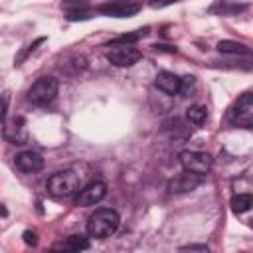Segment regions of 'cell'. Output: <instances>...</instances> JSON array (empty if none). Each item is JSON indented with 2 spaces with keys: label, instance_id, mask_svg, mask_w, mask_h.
<instances>
[{
  "label": "cell",
  "instance_id": "cell-1",
  "mask_svg": "<svg viewBox=\"0 0 253 253\" xmlns=\"http://www.w3.org/2000/svg\"><path fill=\"white\" fill-rule=\"evenodd\" d=\"M121 223V215L111 208H99L95 210L87 219V233L97 239L111 237Z\"/></svg>",
  "mask_w": 253,
  "mask_h": 253
},
{
  "label": "cell",
  "instance_id": "cell-10",
  "mask_svg": "<svg viewBox=\"0 0 253 253\" xmlns=\"http://www.w3.org/2000/svg\"><path fill=\"white\" fill-rule=\"evenodd\" d=\"M14 162H16V168L24 174H34L43 168V156L34 150H24V152L16 154Z\"/></svg>",
  "mask_w": 253,
  "mask_h": 253
},
{
  "label": "cell",
  "instance_id": "cell-8",
  "mask_svg": "<svg viewBox=\"0 0 253 253\" xmlns=\"http://www.w3.org/2000/svg\"><path fill=\"white\" fill-rule=\"evenodd\" d=\"M97 10L105 16H113V18H130V16L138 14L140 4L134 0H111V2L101 4Z\"/></svg>",
  "mask_w": 253,
  "mask_h": 253
},
{
  "label": "cell",
  "instance_id": "cell-20",
  "mask_svg": "<svg viewBox=\"0 0 253 253\" xmlns=\"http://www.w3.org/2000/svg\"><path fill=\"white\" fill-rule=\"evenodd\" d=\"M196 85V77L194 75H186V77H182L180 79V91L178 93H184V95H188L190 93V89Z\"/></svg>",
  "mask_w": 253,
  "mask_h": 253
},
{
  "label": "cell",
  "instance_id": "cell-15",
  "mask_svg": "<svg viewBox=\"0 0 253 253\" xmlns=\"http://www.w3.org/2000/svg\"><path fill=\"white\" fill-rule=\"evenodd\" d=\"M146 34H148V28H142V30H136V32H130V34H123V36H117L115 40H111L109 45H128V43H134V42L142 40Z\"/></svg>",
  "mask_w": 253,
  "mask_h": 253
},
{
  "label": "cell",
  "instance_id": "cell-11",
  "mask_svg": "<svg viewBox=\"0 0 253 253\" xmlns=\"http://www.w3.org/2000/svg\"><path fill=\"white\" fill-rule=\"evenodd\" d=\"M154 85L162 93H166V95H178V91H180V77L176 73H172V71H160L156 75V79H154Z\"/></svg>",
  "mask_w": 253,
  "mask_h": 253
},
{
  "label": "cell",
  "instance_id": "cell-16",
  "mask_svg": "<svg viewBox=\"0 0 253 253\" xmlns=\"http://www.w3.org/2000/svg\"><path fill=\"white\" fill-rule=\"evenodd\" d=\"M186 119H188L192 125H196V126L204 125L206 119H208V109H206V105H192V107H188Z\"/></svg>",
  "mask_w": 253,
  "mask_h": 253
},
{
  "label": "cell",
  "instance_id": "cell-13",
  "mask_svg": "<svg viewBox=\"0 0 253 253\" xmlns=\"http://www.w3.org/2000/svg\"><path fill=\"white\" fill-rule=\"evenodd\" d=\"M243 10H245V4H235V2H227V0H217L215 4L210 6V12L219 14V16H233Z\"/></svg>",
  "mask_w": 253,
  "mask_h": 253
},
{
  "label": "cell",
  "instance_id": "cell-24",
  "mask_svg": "<svg viewBox=\"0 0 253 253\" xmlns=\"http://www.w3.org/2000/svg\"><path fill=\"white\" fill-rule=\"evenodd\" d=\"M182 249H198V251H208V247H206V245H186V247H182Z\"/></svg>",
  "mask_w": 253,
  "mask_h": 253
},
{
  "label": "cell",
  "instance_id": "cell-14",
  "mask_svg": "<svg viewBox=\"0 0 253 253\" xmlns=\"http://www.w3.org/2000/svg\"><path fill=\"white\" fill-rule=\"evenodd\" d=\"M217 49L221 53H229V55H247L249 53V47L245 43H239V42H231V40H221L217 43Z\"/></svg>",
  "mask_w": 253,
  "mask_h": 253
},
{
  "label": "cell",
  "instance_id": "cell-22",
  "mask_svg": "<svg viewBox=\"0 0 253 253\" xmlns=\"http://www.w3.org/2000/svg\"><path fill=\"white\" fill-rule=\"evenodd\" d=\"M22 237H24V241H26L28 245H36V243H38V235H36V231H30V229H28V231H24Z\"/></svg>",
  "mask_w": 253,
  "mask_h": 253
},
{
  "label": "cell",
  "instance_id": "cell-3",
  "mask_svg": "<svg viewBox=\"0 0 253 253\" xmlns=\"http://www.w3.org/2000/svg\"><path fill=\"white\" fill-rule=\"evenodd\" d=\"M57 91H59V81L55 77L45 75V77H40L34 81V85L28 91V99L34 105L43 107V105H49L57 97Z\"/></svg>",
  "mask_w": 253,
  "mask_h": 253
},
{
  "label": "cell",
  "instance_id": "cell-7",
  "mask_svg": "<svg viewBox=\"0 0 253 253\" xmlns=\"http://www.w3.org/2000/svg\"><path fill=\"white\" fill-rule=\"evenodd\" d=\"M105 57H107V61H111L117 67H130L142 57V53L130 45H111V49L105 53Z\"/></svg>",
  "mask_w": 253,
  "mask_h": 253
},
{
  "label": "cell",
  "instance_id": "cell-26",
  "mask_svg": "<svg viewBox=\"0 0 253 253\" xmlns=\"http://www.w3.org/2000/svg\"><path fill=\"white\" fill-rule=\"evenodd\" d=\"M0 215H2V217H8V210H6L2 204H0Z\"/></svg>",
  "mask_w": 253,
  "mask_h": 253
},
{
  "label": "cell",
  "instance_id": "cell-25",
  "mask_svg": "<svg viewBox=\"0 0 253 253\" xmlns=\"http://www.w3.org/2000/svg\"><path fill=\"white\" fill-rule=\"evenodd\" d=\"M154 49H166V51H176V47H172V45H154Z\"/></svg>",
  "mask_w": 253,
  "mask_h": 253
},
{
  "label": "cell",
  "instance_id": "cell-17",
  "mask_svg": "<svg viewBox=\"0 0 253 253\" xmlns=\"http://www.w3.org/2000/svg\"><path fill=\"white\" fill-rule=\"evenodd\" d=\"M251 206H253L251 194H237V196H233V200H231V210H233L235 213H245V211L251 210Z\"/></svg>",
  "mask_w": 253,
  "mask_h": 253
},
{
  "label": "cell",
  "instance_id": "cell-6",
  "mask_svg": "<svg viewBox=\"0 0 253 253\" xmlns=\"http://www.w3.org/2000/svg\"><path fill=\"white\" fill-rule=\"evenodd\" d=\"M105 196H107V184L103 180H93L87 186L79 188V192L75 194V206L89 208V206L99 204Z\"/></svg>",
  "mask_w": 253,
  "mask_h": 253
},
{
  "label": "cell",
  "instance_id": "cell-2",
  "mask_svg": "<svg viewBox=\"0 0 253 253\" xmlns=\"http://www.w3.org/2000/svg\"><path fill=\"white\" fill-rule=\"evenodd\" d=\"M45 188L53 198H69L79 192L81 176L75 170H59L47 178Z\"/></svg>",
  "mask_w": 253,
  "mask_h": 253
},
{
  "label": "cell",
  "instance_id": "cell-5",
  "mask_svg": "<svg viewBox=\"0 0 253 253\" xmlns=\"http://www.w3.org/2000/svg\"><path fill=\"white\" fill-rule=\"evenodd\" d=\"M178 158L184 170L198 176H206L211 170V162H213L208 152H200V150H182Z\"/></svg>",
  "mask_w": 253,
  "mask_h": 253
},
{
  "label": "cell",
  "instance_id": "cell-12",
  "mask_svg": "<svg viewBox=\"0 0 253 253\" xmlns=\"http://www.w3.org/2000/svg\"><path fill=\"white\" fill-rule=\"evenodd\" d=\"M53 249H65V251H85L89 249V239L83 235H69L65 241L55 243Z\"/></svg>",
  "mask_w": 253,
  "mask_h": 253
},
{
  "label": "cell",
  "instance_id": "cell-19",
  "mask_svg": "<svg viewBox=\"0 0 253 253\" xmlns=\"http://www.w3.org/2000/svg\"><path fill=\"white\" fill-rule=\"evenodd\" d=\"M61 6H63L65 10H69V12H73V10L87 8V6H89V2H87V0H63V2H61Z\"/></svg>",
  "mask_w": 253,
  "mask_h": 253
},
{
  "label": "cell",
  "instance_id": "cell-21",
  "mask_svg": "<svg viewBox=\"0 0 253 253\" xmlns=\"http://www.w3.org/2000/svg\"><path fill=\"white\" fill-rule=\"evenodd\" d=\"M91 18V12H83V10H73V12H67V20L71 22H77V20H87Z\"/></svg>",
  "mask_w": 253,
  "mask_h": 253
},
{
  "label": "cell",
  "instance_id": "cell-23",
  "mask_svg": "<svg viewBox=\"0 0 253 253\" xmlns=\"http://www.w3.org/2000/svg\"><path fill=\"white\" fill-rule=\"evenodd\" d=\"M176 2H180V0H152L150 2V8H164V6H170V4H176Z\"/></svg>",
  "mask_w": 253,
  "mask_h": 253
},
{
  "label": "cell",
  "instance_id": "cell-18",
  "mask_svg": "<svg viewBox=\"0 0 253 253\" xmlns=\"http://www.w3.org/2000/svg\"><path fill=\"white\" fill-rule=\"evenodd\" d=\"M43 42H45V38H38L34 43H30V45H28V47H26V49L16 57V59H14V65H16V67H18V65H22V61H24V59H26V57H28V55H30V53L40 45V43H43Z\"/></svg>",
  "mask_w": 253,
  "mask_h": 253
},
{
  "label": "cell",
  "instance_id": "cell-4",
  "mask_svg": "<svg viewBox=\"0 0 253 253\" xmlns=\"http://www.w3.org/2000/svg\"><path fill=\"white\" fill-rule=\"evenodd\" d=\"M227 121L233 126H245L249 128L253 123V93L245 91L239 95V99L233 103V107L227 113Z\"/></svg>",
  "mask_w": 253,
  "mask_h": 253
},
{
  "label": "cell",
  "instance_id": "cell-9",
  "mask_svg": "<svg viewBox=\"0 0 253 253\" xmlns=\"http://www.w3.org/2000/svg\"><path fill=\"white\" fill-rule=\"evenodd\" d=\"M200 184H202V176H198V174H192V172L184 170L182 174L174 176V178L168 182L166 190H168V194H186V192L196 190Z\"/></svg>",
  "mask_w": 253,
  "mask_h": 253
}]
</instances>
